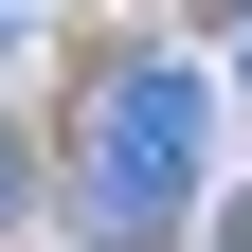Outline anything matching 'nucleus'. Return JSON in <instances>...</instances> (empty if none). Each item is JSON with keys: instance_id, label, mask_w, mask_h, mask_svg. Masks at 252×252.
Instances as JSON below:
<instances>
[{"instance_id": "f03ea898", "label": "nucleus", "mask_w": 252, "mask_h": 252, "mask_svg": "<svg viewBox=\"0 0 252 252\" xmlns=\"http://www.w3.org/2000/svg\"><path fill=\"white\" fill-rule=\"evenodd\" d=\"M0 216H18V144H0Z\"/></svg>"}, {"instance_id": "f257e3e1", "label": "nucleus", "mask_w": 252, "mask_h": 252, "mask_svg": "<svg viewBox=\"0 0 252 252\" xmlns=\"http://www.w3.org/2000/svg\"><path fill=\"white\" fill-rule=\"evenodd\" d=\"M180 198H198V72H180V54H126V72L90 90L72 216H90V252H162Z\"/></svg>"}]
</instances>
